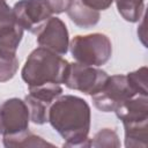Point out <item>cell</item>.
<instances>
[{
    "instance_id": "cell-1",
    "label": "cell",
    "mask_w": 148,
    "mask_h": 148,
    "mask_svg": "<svg viewBox=\"0 0 148 148\" xmlns=\"http://www.w3.org/2000/svg\"><path fill=\"white\" fill-rule=\"evenodd\" d=\"M90 106L79 96L60 95L49 109L47 121L65 139L64 147H90Z\"/></svg>"
},
{
    "instance_id": "cell-2",
    "label": "cell",
    "mask_w": 148,
    "mask_h": 148,
    "mask_svg": "<svg viewBox=\"0 0 148 148\" xmlns=\"http://www.w3.org/2000/svg\"><path fill=\"white\" fill-rule=\"evenodd\" d=\"M68 66L69 62L60 54L39 46L28 56L21 76L29 88L44 84H61L65 83Z\"/></svg>"
},
{
    "instance_id": "cell-3",
    "label": "cell",
    "mask_w": 148,
    "mask_h": 148,
    "mask_svg": "<svg viewBox=\"0 0 148 148\" xmlns=\"http://www.w3.org/2000/svg\"><path fill=\"white\" fill-rule=\"evenodd\" d=\"M69 50L76 62L94 67L105 65L112 56L111 40L101 32L73 37L69 43Z\"/></svg>"
},
{
    "instance_id": "cell-4",
    "label": "cell",
    "mask_w": 148,
    "mask_h": 148,
    "mask_svg": "<svg viewBox=\"0 0 148 148\" xmlns=\"http://www.w3.org/2000/svg\"><path fill=\"white\" fill-rule=\"evenodd\" d=\"M136 94L130 87L126 75L117 74L109 76L99 91L91 96L96 109L102 112H112L128 98Z\"/></svg>"
},
{
    "instance_id": "cell-5",
    "label": "cell",
    "mask_w": 148,
    "mask_h": 148,
    "mask_svg": "<svg viewBox=\"0 0 148 148\" xmlns=\"http://www.w3.org/2000/svg\"><path fill=\"white\" fill-rule=\"evenodd\" d=\"M109 75L103 69L75 61L69 62L65 86L69 89L79 90L86 95L92 96L102 89Z\"/></svg>"
},
{
    "instance_id": "cell-6",
    "label": "cell",
    "mask_w": 148,
    "mask_h": 148,
    "mask_svg": "<svg viewBox=\"0 0 148 148\" xmlns=\"http://www.w3.org/2000/svg\"><path fill=\"white\" fill-rule=\"evenodd\" d=\"M29 110L24 101L9 98L0 104V135H15L29 130Z\"/></svg>"
},
{
    "instance_id": "cell-7",
    "label": "cell",
    "mask_w": 148,
    "mask_h": 148,
    "mask_svg": "<svg viewBox=\"0 0 148 148\" xmlns=\"http://www.w3.org/2000/svg\"><path fill=\"white\" fill-rule=\"evenodd\" d=\"M13 12L23 30L32 34H37L53 14L46 0H20L14 5Z\"/></svg>"
},
{
    "instance_id": "cell-8",
    "label": "cell",
    "mask_w": 148,
    "mask_h": 148,
    "mask_svg": "<svg viewBox=\"0 0 148 148\" xmlns=\"http://www.w3.org/2000/svg\"><path fill=\"white\" fill-rule=\"evenodd\" d=\"M23 37V28L17 23L13 8L0 0V54L16 56Z\"/></svg>"
},
{
    "instance_id": "cell-9",
    "label": "cell",
    "mask_w": 148,
    "mask_h": 148,
    "mask_svg": "<svg viewBox=\"0 0 148 148\" xmlns=\"http://www.w3.org/2000/svg\"><path fill=\"white\" fill-rule=\"evenodd\" d=\"M37 43L39 46L60 56L66 54L69 47V36L66 24L59 17L51 16L38 30Z\"/></svg>"
},
{
    "instance_id": "cell-10",
    "label": "cell",
    "mask_w": 148,
    "mask_h": 148,
    "mask_svg": "<svg viewBox=\"0 0 148 148\" xmlns=\"http://www.w3.org/2000/svg\"><path fill=\"white\" fill-rule=\"evenodd\" d=\"M114 112L123 124L146 121L148 120V96L135 95L119 105Z\"/></svg>"
},
{
    "instance_id": "cell-11",
    "label": "cell",
    "mask_w": 148,
    "mask_h": 148,
    "mask_svg": "<svg viewBox=\"0 0 148 148\" xmlns=\"http://www.w3.org/2000/svg\"><path fill=\"white\" fill-rule=\"evenodd\" d=\"M67 15L72 22H74V24L83 29L92 28L98 23L101 17L98 10L84 6L80 0L72 3V6L67 9Z\"/></svg>"
},
{
    "instance_id": "cell-12",
    "label": "cell",
    "mask_w": 148,
    "mask_h": 148,
    "mask_svg": "<svg viewBox=\"0 0 148 148\" xmlns=\"http://www.w3.org/2000/svg\"><path fill=\"white\" fill-rule=\"evenodd\" d=\"M125 130V147L146 148L148 139V120L123 124Z\"/></svg>"
},
{
    "instance_id": "cell-13",
    "label": "cell",
    "mask_w": 148,
    "mask_h": 148,
    "mask_svg": "<svg viewBox=\"0 0 148 148\" xmlns=\"http://www.w3.org/2000/svg\"><path fill=\"white\" fill-rule=\"evenodd\" d=\"M2 143L8 148H28V147H54V145L45 141L43 138L29 132L24 131L22 133L15 135H6L2 139Z\"/></svg>"
},
{
    "instance_id": "cell-14",
    "label": "cell",
    "mask_w": 148,
    "mask_h": 148,
    "mask_svg": "<svg viewBox=\"0 0 148 148\" xmlns=\"http://www.w3.org/2000/svg\"><path fill=\"white\" fill-rule=\"evenodd\" d=\"M24 102L29 110V117L30 120L34 124L43 125L47 123V116H49V109L51 106L50 103L42 101L37 97H34L32 95L28 94L24 97Z\"/></svg>"
},
{
    "instance_id": "cell-15",
    "label": "cell",
    "mask_w": 148,
    "mask_h": 148,
    "mask_svg": "<svg viewBox=\"0 0 148 148\" xmlns=\"http://www.w3.org/2000/svg\"><path fill=\"white\" fill-rule=\"evenodd\" d=\"M117 9L127 22H139L145 9V0H116Z\"/></svg>"
},
{
    "instance_id": "cell-16",
    "label": "cell",
    "mask_w": 148,
    "mask_h": 148,
    "mask_svg": "<svg viewBox=\"0 0 148 148\" xmlns=\"http://www.w3.org/2000/svg\"><path fill=\"white\" fill-rule=\"evenodd\" d=\"M90 147L103 148V147H120V141L118 134L112 128H102L98 131L92 139H90Z\"/></svg>"
},
{
    "instance_id": "cell-17",
    "label": "cell",
    "mask_w": 148,
    "mask_h": 148,
    "mask_svg": "<svg viewBox=\"0 0 148 148\" xmlns=\"http://www.w3.org/2000/svg\"><path fill=\"white\" fill-rule=\"evenodd\" d=\"M147 74L148 69L146 66L140 67L139 69L131 72L126 75L127 82L130 87L136 95L148 96V88H147Z\"/></svg>"
},
{
    "instance_id": "cell-18",
    "label": "cell",
    "mask_w": 148,
    "mask_h": 148,
    "mask_svg": "<svg viewBox=\"0 0 148 148\" xmlns=\"http://www.w3.org/2000/svg\"><path fill=\"white\" fill-rule=\"evenodd\" d=\"M17 69L18 60L16 56L0 54V82H6L13 79Z\"/></svg>"
},
{
    "instance_id": "cell-19",
    "label": "cell",
    "mask_w": 148,
    "mask_h": 148,
    "mask_svg": "<svg viewBox=\"0 0 148 148\" xmlns=\"http://www.w3.org/2000/svg\"><path fill=\"white\" fill-rule=\"evenodd\" d=\"M53 14H61L67 12V9L72 6L74 0H46Z\"/></svg>"
},
{
    "instance_id": "cell-20",
    "label": "cell",
    "mask_w": 148,
    "mask_h": 148,
    "mask_svg": "<svg viewBox=\"0 0 148 148\" xmlns=\"http://www.w3.org/2000/svg\"><path fill=\"white\" fill-rule=\"evenodd\" d=\"M84 6L95 9V10H105L108 9L114 0H80Z\"/></svg>"
}]
</instances>
